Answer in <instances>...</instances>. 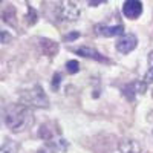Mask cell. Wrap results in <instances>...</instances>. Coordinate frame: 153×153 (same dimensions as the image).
I'll use <instances>...</instances> for the list:
<instances>
[{"instance_id":"1","label":"cell","mask_w":153,"mask_h":153,"mask_svg":"<svg viewBox=\"0 0 153 153\" xmlns=\"http://www.w3.org/2000/svg\"><path fill=\"white\" fill-rule=\"evenodd\" d=\"M34 123V113L29 106L19 103L11 104L5 112V124L12 132H22L31 127Z\"/></svg>"},{"instance_id":"2","label":"cell","mask_w":153,"mask_h":153,"mask_svg":"<svg viewBox=\"0 0 153 153\" xmlns=\"http://www.w3.org/2000/svg\"><path fill=\"white\" fill-rule=\"evenodd\" d=\"M22 101L26 106H34L38 109H45L49 106V100L45 94V91L42 89V86H32L29 91H25V94H22Z\"/></svg>"},{"instance_id":"3","label":"cell","mask_w":153,"mask_h":153,"mask_svg":"<svg viewBox=\"0 0 153 153\" xmlns=\"http://www.w3.org/2000/svg\"><path fill=\"white\" fill-rule=\"evenodd\" d=\"M55 16L60 22H76L80 17V8L71 0H61L55 8Z\"/></svg>"},{"instance_id":"4","label":"cell","mask_w":153,"mask_h":153,"mask_svg":"<svg viewBox=\"0 0 153 153\" xmlns=\"http://www.w3.org/2000/svg\"><path fill=\"white\" fill-rule=\"evenodd\" d=\"M123 14L126 19L135 20L143 14V3L139 0H126L123 5Z\"/></svg>"},{"instance_id":"5","label":"cell","mask_w":153,"mask_h":153,"mask_svg":"<svg viewBox=\"0 0 153 153\" xmlns=\"http://www.w3.org/2000/svg\"><path fill=\"white\" fill-rule=\"evenodd\" d=\"M136 45H138V38L133 34H124L117 42V51L120 54H129L136 48Z\"/></svg>"},{"instance_id":"6","label":"cell","mask_w":153,"mask_h":153,"mask_svg":"<svg viewBox=\"0 0 153 153\" xmlns=\"http://www.w3.org/2000/svg\"><path fill=\"white\" fill-rule=\"evenodd\" d=\"M75 54H78L81 57H86V58H92L95 61H101V63H110L109 58H106L103 54H100L98 51H95L94 48H87V46H81V48H75L74 49Z\"/></svg>"},{"instance_id":"7","label":"cell","mask_w":153,"mask_h":153,"mask_svg":"<svg viewBox=\"0 0 153 153\" xmlns=\"http://www.w3.org/2000/svg\"><path fill=\"white\" fill-rule=\"evenodd\" d=\"M95 32L103 35V37H115V35H123L124 32V26L123 25H115V26H95Z\"/></svg>"},{"instance_id":"8","label":"cell","mask_w":153,"mask_h":153,"mask_svg":"<svg viewBox=\"0 0 153 153\" xmlns=\"http://www.w3.org/2000/svg\"><path fill=\"white\" fill-rule=\"evenodd\" d=\"M144 86H146V83H143V84H139V83H129V84H126L123 87L121 92H123V95L129 101H133L138 92H144Z\"/></svg>"},{"instance_id":"9","label":"cell","mask_w":153,"mask_h":153,"mask_svg":"<svg viewBox=\"0 0 153 153\" xmlns=\"http://www.w3.org/2000/svg\"><path fill=\"white\" fill-rule=\"evenodd\" d=\"M118 149L121 153H143L139 143L133 141V139H123L118 146Z\"/></svg>"},{"instance_id":"10","label":"cell","mask_w":153,"mask_h":153,"mask_svg":"<svg viewBox=\"0 0 153 153\" xmlns=\"http://www.w3.org/2000/svg\"><path fill=\"white\" fill-rule=\"evenodd\" d=\"M40 48H42V51H43V54L45 55H54V54H57V51H58V45L55 43V42H52V40H42V43H40Z\"/></svg>"},{"instance_id":"11","label":"cell","mask_w":153,"mask_h":153,"mask_svg":"<svg viewBox=\"0 0 153 153\" xmlns=\"http://www.w3.org/2000/svg\"><path fill=\"white\" fill-rule=\"evenodd\" d=\"M2 17H3V22L6 25H11V26H16V25H17V22H16V9L12 8V6H8L3 11Z\"/></svg>"},{"instance_id":"12","label":"cell","mask_w":153,"mask_h":153,"mask_svg":"<svg viewBox=\"0 0 153 153\" xmlns=\"http://www.w3.org/2000/svg\"><path fill=\"white\" fill-rule=\"evenodd\" d=\"M66 71L69 74H76V72L80 71V63L76 61V60H69L66 63Z\"/></svg>"},{"instance_id":"13","label":"cell","mask_w":153,"mask_h":153,"mask_svg":"<svg viewBox=\"0 0 153 153\" xmlns=\"http://www.w3.org/2000/svg\"><path fill=\"white\" fill-rule=\"evenodd\" d=\"M14 149L16 146L14 144H11V143H5L2 146V149H0V153H14Z\"/></svg>"},{"instance_id":"14","label":"cell","mask_w":153,"mask_h":153,"mask_svg":"<svg viewBox=\"0 0 153 153\" xmlns=\"http://www.w3.org/2000/svg\"><path fill=\"white\" fill-rule=\"evenodd\" d=\"M60 81H61V74L55 72V74H54V78H52V89H54V91H58Z\"/></svg>"},{"instance_id":"15","label":"cell","mask_w":153,"mask_h":153,"mask_svg":"<svg viewBox=\"0 0 153 153\" xmlns=\"http://www.w3.org/2000/svg\"><path fill=\"white\" fill-rule=\"evenodd\" d=\"M144 83H146V84H152V83H153V66L146 72V75H144Z\"/></svg>"},{"instance_id":"16","label":"cell","mask_w":153,"mask_h":153,"mask_svg":"<svg viewBox=\"0 0 153 153\" xmlns=\"http://www.w3.org/2000/svg\"><path fill=\"white\" fill-rule=\"evenodd\" d=\"M57 149L66 150V149H68V143L65 141V139H58V143H57Z\"/></svg>"},{"instance_id":"17","label":"cell","mask_w":153,"mask_h":153,"mask_svg":"<svg viewBox=\"0 0 153 153\" xmlns=\"http://www.w3.org/2000/svg\"><path fill=\"white\" fill-rule=\"evenodd\" d=\"M0 35H2V43L6 45V43L9 42V38H11V37L8 35V32H6V31H2V34H0Z\"/></svg>"},{"instance_id":"18","label":"cell","mask_w":153,"mask_h":153,"mask_svg":"<svg viewBox=\"0 0 153 153\" xmlns=\"http://www.w3.org/2000/svg\"><path fill=\"white\" fill-rule=\"evenodd\" d=\"M106 0H89V5L91 6H98V5H101V3H104Z\"/></svg>"},{"instance_id":"19","label":"cell","mask_w":153,"mask_h":153,"mask_svg":"<svg viewBox=\"0 0 153 153\" xmlns=\"http://www.w3.org/2000/svg\"><path fill=\"white\" fill-rule=\"evenodd\" d=\"M80 34L78 32H71L69 35H66V40H75V38H78Z\"/></svg>"},{"instance_id":"20","label":"cell","mask_w":153,"mask_h":153,"mask_svg":"<svg viewBox=\"0 0 153 153\" xmlns=\"http://www.w3.org/2000/svg\"><path fill=\"white\" fill-rule=\"evenodd\" d=\"M37 153H54V150L51 149V147H45V149H42V150H38Z\"/></svg>"}]
</instances>
